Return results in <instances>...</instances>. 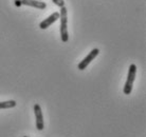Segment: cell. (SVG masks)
I'll list each match as a JSON object with an SVG mask.
<instances>
[{
    "mask_svg": "<svg viewBox=\"0 0 146 137\" xmlns=\"http://www.w3.org/2000/svg\"><path fill=\"white\" fill-rule=\"evenodd\" d=\"M135 75H137V65L132 63V65H130L129 68H128L127 79H126L124 89H123V92H124L125 95H129V94L131 93L133 82H135Z\"/></svg>",
    "mask_w": 146,
    "mask_h": 137,
    "instance_id": "7a4b0ae2",
    "label": "cell"
},
{
    "mask_svg": "<svg viewBox=\"0 0 146 137\" xmlns=\"http://www.w3.org/2000/svg\"><path fill=\"white\" fill-rule=\"evenodd\" d=\"M67 9L65 7H60L59 13V19H60V38L62 42H67L69 40V34H68V17H67Z\"/></svg>",
    "mask_w": 146,
    "mask_h": 137,
    "instance_id": "6da1fadb",
    "label": "cell"
},
{
    "mask_svg": "<svg viewBox=\"0 0 146 137\" xmlns=\"http://www.w3.org/2000/svg\"><path fill=\"white\" fill-rule=\"evenodd\" d=\"M99 53H100L99 49H93V50H91V52H90V53H89V54H88L87 56H86V57H85L84 59H83V60L77 65V68L80 70V71L85 70L92 60H94L95 57L99 55Z\"/></svg>",
    "mask_w": 146,
    "mask_h": 137,
    "instance_id": "3957f363",
    "label": "cell"
},
{
    "mask_svg": "<svg viewBox=\"0 0 146 137\" xmlns=\"http://www.w3.org/2000/svg\"><path fill=\"white\" fill-rule=\"evenodd\" d=\"M52 1H53V2H54V3L59 7H65V1H64V0H52Z\"/></svg>",
    "mask_w": 146,
    "mask_h": 137,
    "instance_id": "ba28073f",
    "label": "cell"
},
{
    "mask_svg": "<svg viewBox=\"0 0 146 137\" xmlns=\"http://www.w3.org/2000/svg\"><path fill=\"white\" fill-rule=\"evenodd\" d=\"M34 114H35V121H36V128L37 130L42 131L44 128V115H42V111H41V107L39 105H34Z\"/></svg>",
    "mask_w": 146,
    "mask_h": 137,
    "instance_id": "277c9868",
    "label": "cell"
},
{
    "mask_svg": "<svg viewBox=\"0 0 146 137\" xmlns=\"http://www.w3.org/2000/svg\"><path fill=\"white\" fill-rule=\"evenodd\" d=\"M57 19H59V13L58 12H54L53 14H51L48 18H46L44 21H41L39 23V28L41 30H46L48 29L52 23H54Z\"/></svg>",
    "mask_w": 146,
    "mask_h": 137,
    "instance_id": "5b68a950",
    "label": "cell"
},
{
    "mask_svg": "<svg viewBox=\"0 0 146 137\" xmlns=\"http://www.w3.org/2000/svg\"><path fill=\"white\" fill-rule=\"evenodd\" d=\"M15 4H16V7H20V5H22V4H21V0H16Z\"/></svg>",
    "mask_w": 146,
    "mask_h": 137,
    "instance_id": "9c48e42d",
    "label": "cell"
},
{
    "mask_svg": "<svg viewBox=\"0 0 146 137\" xmlns=\"http://www.w3.org/2000/svg\"><path fill=\"white\" fill-rule=\"evenodd\" d=\"M23 137H29V136H23Z\"/></svg>",
    "mask_w": 146,
    "mask_h": 137,
    "instance_id": "30bf717a",
    "label": "cell"
},
{
    "mask_svg": "<svg viewBox=\"0 0 146 137\" xmlns=\"http://www.w3.org/2000/svg\"><path fill=\"white\" fill-rule=\"evenodd\" d=\"M21 4L23 5H28V7H33L39 10H44L47 7V4L44 1L40 0H21Z\"/></svg>",
    "mask_w": 146,
    "mask_h": 137,
    "instance_id": "8992f818",
    "label": "cell"
},
{
    "mask_svg": "<svg viewBox=\"0 0 146 137\" xmlns=\"http://www.w3.org/2000/svg\"><path fill=\"white\" fill-rule=\"evenodd\" d=\"M17 102L15 100H7V101H0V110L1 109H12L15 108Z\"/></svg>",
    "mask_w": 146,
    "mask_h": 137,
    "instance_id": "52a82bcc",
    "label": "cell"
}]
</instances>
